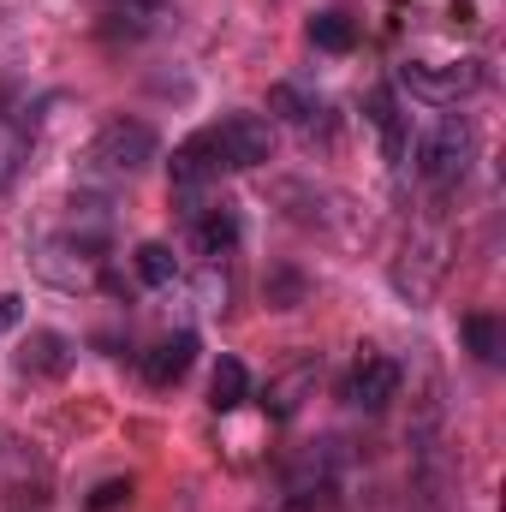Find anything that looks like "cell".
I'll use <instances>...</instances> for the list:
<instances>
[{"label": "cell", "instance_id": "6da1fadb", "mask_svg": "<svg viewBox=\"0 0 506 512\" xmlns=\"http://www.w3.org/2000/svg\"><path fill=\"white\" fill-rule=\"evenodd\" d=\"M471 149H477L471 120L465 114H441L435 126L423 131V143H417V173L429 185H459L465 167H471Z\"/></svg>", "mask_w": 506, "mask_h": 512}, {"label": "cell", "instance_id": "7a4b0ae2", "mask_svg": "<svg viewBox=\"0 0 506 512\" xmlns=\"http://www.w3.org/2000/svg\"><path fill=\"white\" fill-rule=\"evenodd\" d=\"M483 84V66L477 60H459V66H423V60H405L399 66V90H411L417 102H459Z\"/></svg>", "mask_w": 506, "mask_h": 512}, {"label": "cell", "instance_id": "3957f363", "mask_svg": "<svg viewBox=\"0 0 506 512\" xmlns=\"http://www.w3.org/2000/svg\"><path fill=\"white\" fill-rule=\"evenodd\" d=\"M215 137V155H221V167H262V161H274V126L268 120H256V114H233V120H221V126H209Z\"/></svg>", "mask_w": 506, "mask_h": 512}, {"label": "cell", "instance_id": "277c9868", "mask_svg": "<svg viewBox=\"0 0 506 512\" xmlns=\"http://www.w3.org/2000/svg\"><path fill=\"white\" fill-rule=\"evenodd\" d=\"M90 161H102L114 173H137V167L155 161V131L143 120H108L102 137H96V149H90Z\"/></svg>", "mask_w": 506, "mask_h": 512}, {"label": "cell", "instance_id": "5b68a950", "mask_svg": "<svg viewBox=\"0 0 506 512\" xmlns=\"http://www.w3.org/2000/svg\"><path fill=\"white\" fill-rule=\"evenodd\" d=\"M399 393V364L393 358H358L352 364V376H346V405H358V411H381L387 399Z\"/></svg>", "mask_w": 506, "mask_h": 512}, {"label": "cell", "instance_id": "8992f818", "mask_svg": "<svg viewBox=\"0 0 506 512\" xmlns=\"http://www.w3.org/2000/svg\"><path fill=\"white\" fill-rule=\"evenodd\" d=\"M167 167H173V185H179V191H197L203 179H215V173H221V155H215V137H209V131H197V137H185V143L173 149V161H167Z\"/></svg>", "mask_w": 506, "mask_h": 512}, {"label": "cell", "instance_id": "52a82bcc", "mask_svg": "<svg viewBox=\"0 0 506 512\" xmlns=\"http://www.w3.org/2000/svg\"><path fill=\"white\" fill-rule=\"evenodd\" d=\"M191 364H197V334H167V340L143 358V376H149V387H173V382H185Z\"/></svg>", "mask_w": 506, "mask_h": 512}, {"label": "cell", "instance_id": "ba28073f", "mask_svg": "<svg viewBox=\"0 0 506 512\" xmlns=\"http://www.w3.org/2000/svg\"><path fill=\"white\" fill-rule=\"evenodd\" d=\"M66 364H72V340L54 334V328L30 334L24 352H18V370H24V376H66Z\"/></svg>", "mask_w": 506, "mask_h": 512}, {"label": "cell", "instance_id": "9c48e42d", "mask_svg": "<svg viewBox=\"0 0 506 512\" xmlns=\"http://www.w3.org/2000/svg\"><path fill=\"white\" fill-rule=\"evenodd\" d=\"M245 399H251V376H245V364H239V358H221L215 376H209V405H215V411H239Z\"/></svg>", "mask_w": 506, "mask_h": 512}, {"label": "cell", "instance_id": "30bf717a", "mask_svg": "<svg viewBox=\"0 0 506 512\" xmlns=\"http://www.w3.org/2000/svg\"><path fill=\"white\" fill-rule=\"evenodd\" d=\"M459 328H465V346L477 352V364H501V352H506V328L495 322V316H489V310H471V316H465Z\"/></svg>", "mask_w": 506, "mask_h": 512}, {"label": "cell", "instance_id": "8fae6325", "mask_svg": "<svg viewBox=\"0 0 506 512\" xmlns=\"http://www.w3.org/2000/svg\"><path fill=\"white\" fill-rule=\"evenodd\" d=\"M370 126L381 131V149H387V161H399V155H405V114H399L393 90H376V96H370Z\"/></svg>", "mask_w": 506, "mask_h": 512}, {"label": "cell", "instance_id": "7c38bea8", "mask_svg": "<svg viewBox=\"0 0 506 512\" xmlns=\"http://www.w3.org/2000/svg\"><path fill=\"white\" fill-rule=\"evenodd\" d=\"M310 42H316L322 54H346V48L358 42V24H352V12H340V6L316 12V18H310Z\"/></svg>", "mask_w": 506, "mask_h": 512}, {"label": "cell", "instance_id": "4fadbf2b", "mask_svg": "<svg viewBox=\"0 0 506 512\" xmlns=\"http://www.w3.org/2000/svg\"><path fill=\"white\" fill-rule=\"evenodd\" d=\"M131 262H137V280H143V286H173V280H179V256L167 251L161 239H143Z\"/></svg>", "mask_w": 506, "mask_h": 512}, {"label": "cell", "instance_id": "5bb4252c", "mask_svg": "<svg viewBox=\"0 0 506 512\" xmlns=\"http://www.w3.org/2000/svg\"><path fill=\"white\" fill-rule=\"evenodd\" d=\"M197 245H203V256H227L239 245V215L233 209H209L197 221Z\"/></svg>", "mask_w": 506, "mask_h": 512}, {"label": "cell", "instance_id": "9a60e30c", "mask_svg": "<svg viewBox=\"0 0 506 512\" xmlns=\"http://www.w3.org/2000/svg\"><path fill=\"white\" fill-rule=\"evenodd\" d=\"M24 161H30V126L24 120H0V191L18 179Z\"/></svg>", "mask_w": 506, "mask_h": 512}, {"label": "cell", "instance_id": "2e32d148", "mask_svg": "<svg viewBox=\"0 0 506 512\" xmlns=\"http://www.w3.org/2000/svg\"><path fill=\"white\" fill-rule=\"evenodd\" d=\"M310 376H316V370H310V364H298L286 382H268V393H262V411H268V417H292V411H298V393L310 387Z\"/></svg>", "mask_w": 506, "mask_h": 512}, {"label": "cell", "instance_id": "e0dca14e", "mask_svg": "<svg viewBox=\"0 0 506 512\" xmlns=\"http://www.w3.org/2000/svg\"><path fill=\"white\" fill-rule=\"evenodd\" d=\"M268 114H280V120H292V126H310L316 96L298 90V84H274V90H268Z\"/></svg>", "mask_w": 506, "mask_h": 512}, {"label": "cell", "instance_id": "ac0fdd59", "mask_svg": "<svg viewBox=\"0 0 506 512\" xmlns=\"http://www.w3.org/2000/svg\"><path fill=\"white\" fill-rule=\"evenodd\" d=\"M131 501V477H108V483H96L90 489V512H114Z\"/></svg>", "mask_w": 506, "mask_h": 512}, {"label": "cell", "instance_id": "d6986e66", "mask_svg": "<svg viewBox=\"0 0 506 512\" xmlns=\"http://www.w3.org/2000/svg\"><path fill=\"white\" fill-rule=\"evenodd\" d=\"M24 322V298L18 292H0V334H12Z\"/></svg>", "mask_w": 506, "mask_h": 512}, {"label": "cell", "instance_id": "ffe728a7", "mask_svg": "<svg viewBox=\"0 0 506 512\" xmlns=\"http://www.w3.org/2000/svg\"><path fill=\"white\" fill-rule=\"evenodd\" d=\"M447 18H453V24H477V6H471V0H453V12H447Z\"/></svg>", "mask_w": 506, "mask_h": 512}, {"label": "cell", "instance_id": "44dd1931", "mask_svg": "<svg viewBox=\"0 0 506 512\" xmlns=\"http://www.w3.org/2000/svg\"><path fill=\"white\" fill-rule=\"evenodd\" d=\"M280 512H316V495H310V489H298V495H292Z\"/></svg>", "mask_w": 506, "mask_h": 512}, {"label": "cell", "instance_id": "7402d4cb", "mask_svg": "<svg viewBox=\"0 0 506 512\" xmlns=\"http://www.w3.org/2000/svg\"><path fill=\"white\" fill-rule=\"evenodd\" d=\"M114 6H126V12H161L167 0H114Z\"/></svg>", "mask_w": 506, "mask_h": 512}]
</instances>
